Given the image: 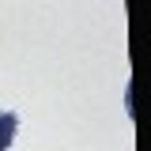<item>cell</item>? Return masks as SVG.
Segmentation results:
<instances>
[{"label":"cell","mask_w":151,"mask_h":151,"mask_svg":"<svg viewBox=\"0 0 151 151\" xmlns=\"http://www.w3.org/2000/svg\"><path fill=\"white\" fill-rule=\"evenodd\" d=\"M15 132H19V117H15V113H0V151L12 147Z\"/></svg>","instance_id":"obj_1"}]
</instances>
